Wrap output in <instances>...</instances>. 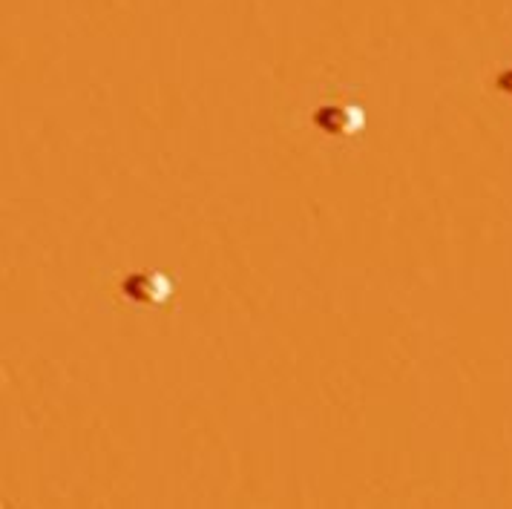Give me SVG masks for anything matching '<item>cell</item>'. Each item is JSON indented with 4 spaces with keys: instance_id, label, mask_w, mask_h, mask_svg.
<instances>
[{
    "instance_id": "obj_1",
    "label": "cell",
    "mask_w": 512,
    "mask_h": 509,
    "mask_svg": "<svg viewBox=\"0 0 512 509\" xmlns=\"http://www.w3.org/2000/svg\"><path fill=\"white\" fill-rule=\"evenodd\" d=\"M498 87H501L504 93L512 95V70H507L501 78H498Z\"/></svg>"
}]
</instances>
